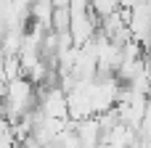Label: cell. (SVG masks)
I'll list each match as a JSON object with an SVG mask.
<instances>
[{
	"instance_id": "6da1fadb",
	"label": "cell",
	"mask_w": 151,
	"mask_h": 148,
	"mask_svg": "<svg viewBox=\"0 0 151 148\" xmlns=\"http://www.w3.org/2000/svg\"><path fill=\"white\" fill-rule=\"evenodd\" d=\"M88 3H90V8H93V13H96L98 19H104V16L119 11V0H88Z\"/></svg>"
}]
</instances>
